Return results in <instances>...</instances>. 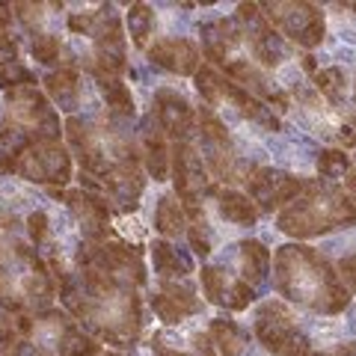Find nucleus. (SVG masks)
<instances>
[{
    "mask_svg": "<svg viewBox=\"0 0 356 356\" xmlns=\"http://www.w3.org/2000/svg\"><path fill=\"white\" fill-rule=\"evenodd\" d=\"M60 300L95 341L134 348L143 332V300L128 280L83 267L60 280Z\"/></svg>",
    "mask_w": 356,
    "mask_h": 356,
    "instance_id": "obj_1",
    "label": "nucleus"
},
{
    "mask_svg": "<svg viewBox=\"0 0 356 356\" xmlns=\"http://www.w3.org/2000/svg\"><path fill=\"white\" fill-rule=\"evenodd\" d=\"M273 288L288 303L306 306L321 315L348 309L350 297L339 273L318 250L303 243H285L273 255Z\"/></svg>",
    "mask_w": 356,
    "mask_h": 356,
    "instance_id": "obj_2",
    "label": "nucleus"
},
{
    "mask_svg": "<svg viewBox=\"0 0 356 356\" xmlns=\"http://www.w3.org/2000/svg\"><path fill=\"white\" fill-rule=\"evenodd\" d=\"M54 276L42 255L24 241L0 238V309L9 315L51 309L54 303Z\"/></svg>",
    "mask_w": 356,
    "mask_h": 356,
    "instance_id": "obj_3",
    "label": "nucleus"
},
{
    "mask_svg": "<svg viewBox=\"0 0 356 356\" xmlns=\"http://www.w3.org/2000/svg\"><path fill=\"white\" fill-rule=\"evenodd\" d=\"M356 222V205L341 187L330 181H303V191L288 208L280 211L276 226L291 238H315L339 226Z\"/></svg>",
    "mask_w": 356,
    "mask_h": 356,
    "instance_id": "obj_4",
    "label": "nucleus"
},
{
    "mask_svg": "<svg viewBox=\"0 0 356 356\" xmlns=\"http://www.w3.org/2000/svg\"><path fill=\"white\" fill-rule=\"evenodd\" d=\"M65 140L81 161V172H89L102 181V175L122 161L134 158V140L125 131L107 125L102 119L69 116L65 119Z\"/></svg>",
    "mask_w": 356,
    "mask_h": 356,
    "instance_id": "obj_5",
    "label": "nucleus"
},
{
    "mask_svg": "<svg viewBox=\"0 0 356 356\" xmlns=\"http://www.w3.org/2000/svg\"><path fill=\"white\" fill-rule=\"evenodd\" d=\"M15 330L24 341L36 344V348L48 350L54 356L102 353V344L89 336L74 318H69L60 309H42V312H33V315H15Z\"/></svg>",
    "mask_w": 356,
    "mask_h": 356,
    "instance_id": "obj_6",
    "label": "nucleus"
},
{
    "mask_svg": "<svg viewBox=\"0 0 356 356\" xmlns=\"http://www.w3.org/2000/svg\"><path fill=\"white\" fill-rule=\"evenodd\" d=\"M196 77V89L202 95V102L208 107L226 110V113L238 116L243 122H252L261 131H280V116L273 113V107H267L264 102H259L255 95H250L247 89H241L238 83H232L226 74H220L214 65H199Z\"/></svg>",
    "mask_w": 356,
    "mask_h": 356,
    "instance_id": "obj_7",
    "label": "nucleus"
},
{
    "mask_svg": "<svg viewBox=\"0 0 356 356\" xmlns=\"http://www.w3.org/2000/svg\"><path fill=\"white\" fill-rule=\"evenodd\" d=\"M252 336L273 356H309L312 353L309 336L297 327L294 312L288 309L282 300H264V303L255 309Z\"/></svg>",
    "mask_w": 356,
    "mask_h": 356,
    "instance_id": "obj_8",
    "label": "nucleus"
},
{
    "mask_svg": "<svg viewBox=\"0 0 356 356\" xmlns=\"http://www.w3.org/2000/svg\"><path fill=\"white\" fill-rule=\"evenodd\" d=\"M3 116L6 128H15L30 140H60L63 134L57 107H51L44 92H39L36 86H18L6 92Z\"/></svg>",
    "mask_w": 356,
    "mask_h": 356,
    "instance_id": "obj_9",
    "label": "nucleus"
},
{
    "mask_svg": "<svg viewBox=\"0 0 356 356\" xmlns=\"http://www.w3.org/2000/svg\"><path fill=\"white\" fill-rule=\"evenodd\" d=\"M13 175L24 181L63 187L72 178V154L60 140H27Z\"/></svg>",
    "mask_w": 356,
    "mask_h": 356,
    "instance_id": "obj_10",
    "label": "nucleus"
},
{
    "mask_svg": "<svg viewBox=\"0 0 356 356\" xmlns=\"http://www.w3.org/2000/svg\"><path fill=\"white\" fill-rule=\"evenodd\" d=\"M77 264H81V270L83 267H92V270L119 276V280H128L134 285H146L143 250L131 247V243H122V241H98V243L83 241L77 247Z\"/></svg>",
    "mask_w": 356,
    "mask_h": 356,
    "instance_id": "obj_11",
    "label": "nucleus"
},
{
    "mask_svg": "<svg viewBox=\"0 0 356 356\" xmlns=\"http://www.w3.org/2000/svg\"><path fill=\"white\" fill-rule=\"evenodd\" d=\"M264 18L270 21L276 33H285L291 42L303 48H318L324 42V13L315 3H294V0H273V3H259Z\"/></svg>",
    "mask_w": 356,
    "mask_h": 356,
    "instance_id": "obj_12",
    "label": "nucleus"
},
{
    "mask_svg": "<svg viewBox=\"0 0 356 356\" xmlns=\"http://www.w3.org/2000/svg\"><path fill=\"white\" fill-rule=\"evenodd\" d=\"M170 172H172V184H175V196L181 199L184 208L202 205L205 196L217 193L214 178H211L202 154H199L193 143H175L172 146Z\"/></svg>",
    "mask_w": 356,
    "mask_h": 356,
    "instance_id": "obj_13",
    "label": "nucleus"
},
{
    "mask_svg": "<svg viewBox=\"0 0 356 356\" xmlns=\"http://www.w3.org/2000/svg\"><path fill=\"white\" fill-rule=\"evenodd\" d=\"M92 54L86 57L89 72H104V74H122L125 72V36H122V21L113 6H102L95 13L92 24Z\"/></svg>",
    "mask_w": 356,
    "mask_h": 356,
    "instance_id": "obj_14",
    "label": "nucleus"
},
{
    "mask_svg": "<svg viewBox=\"0 0 356 356\" xmlns=\"http://www.w3.org/2000/svg\"><path fill=\"white\" fill-rule=\"evenodd\" d=\"M235 21L243 30V39L250 42L252 60H259L264 69H276L282 60L291 57V48H288L285 36H280V33L270 27V21L264 18L259 3H238Z\"/></svg>",
    "mask_w": 356,
    "mask_h": 356,
    "instance_id": "obj_15",
    "label": "nucleus"
},
{
    "mask_svg": "<svg viewBox=\"0 0 356 356\" xmlns=\"http://www.w3.org/2000/svg\"><path fill=\"white\" fill-rule=\"evenodd\" d=\"M247 196L252 199L255 208L261 211H282L294 202L303 191V181L285 170H273V166H259L250 181H247Z\"/></svg>",
    "mask_w": 356,
    "mask_h": 356,
    "instance_id": "obj_16",
    "label": "nucleus"
},
{
    "mask_svg": "<svg viewBox=\"0 0 356 356\" xmlns=\"http://www.w3.org/2000/svg\"><path fill=\"white\" fill-rule=\"evenodd\" d=\"M199 280H202V294L208 297V303L222 306L229 312L250 309V303L255 300V288H250L238 273H232L220 264L202 267V270H199Z\"/></svg>",
    "mask_w": 356,
    "mask_h": 356,
    "instance_id": "obj_17",
    "label": "nucleus"
},
{
    "mask_svg": "<svg viewBox=\"0 0 356 356\" xmlns=\"http://www.w3.org/2000/svg\"><path fill=\"white\" fill-rule=\"evenodd\" d=\"M154 116H158L166 140L172 143H193L196 137V110L191 102L175 89H158L154 92Z\"/></svg>",
    "mask_w": 356,
    "mask_h": 356,
    "instance_id": "obj_18",
    "label": "nucleus"
},
{
    "mask_svg": "<svg viewBox=\"0 0 356 356\" xmlns=\"http://www.w3.org/2000/svg\"><path fill=\"white\" fill-rule=\"evenodd\" d=\"M63 202L69 205L74 220L81 222L83 241H89V243L107 241L110 220H113V211H110L107 199H102L98 193H89V191H81V187H77V191H63Z\"/></svg>",
    "mask_w": 356,
    "mask_h": 356,
    "instance_id": "obj_19",
    "label": "nucleus"
},
{
    "mask_svg": "<svg viewBox=\"0 0 356 356\" xmlns=\"http://www.w3.org/2000/svg\"><path fill=\"white\" fill-rule=\"evenodd\" d=\"M152 309L166 327H181L184 318L202 312V297H196V288L191 285V280L161 282V288L152 297Z\"/></svg>",
    "mask_w": 356,
    "mask_h": 356,
    "instance_id": "obj_20",
    "label": "nucleus"
},
{
    "mask_svg": "<svg viewBox=\"0 0 356 356\" xmlns=\"http://www.w3.org/2000/svg\"><path fill=\"white\" fill-rule=\"evenodd\" d=\"M146 57L152 65H158L163 72H172V74H196L199 65H202V54H199L196 42L184 39V36H166L158 39L154 44L146 48Z\"/></svg>",
    "mask_w": 356,
    "mask_h": 356,
    "instance_id": "obj_21",
    "label": "nucleus"
},
{
    "mask_svg": "<svg viewBox=\"0 0 356 356\" xmlns=\"http://www.w3.org/2000/svg\"><path fill=\"white\" fill-rule=\"evenodd\" d=\"M102 187L122 211L137 208L143 191H146V175H143L140 161L128 158V161H122L116 166H110V170L102 175Z\"/></svg>",
    "mask_w": 356,
    "mask_h": 356,
    "instance_id": "obj_22",
    "label": "nucleus"
},
{
    "mask_svg": "<svg viewBox=\"0 0 356 356\" xmlns=\"http://www.w3.org/2000/svg\"><path fill=\"white\" fill-rule=\"evenodd\" d=\"M222 72L232 83H238L241 89H247L250 95H255L259 102L264 104H273L276 110H288L291 102H288V95L282 92L280 86H273L267 81V74L259 69V65H252V60H229L222 65Z\"/></svg>",
    "mask_w": 356,
    "mask_h": 356,
    "instance_id": "obj_23",
    "label": "nucleus"
},
{
    "mask_svg": "<svg viewBox=\"0 0 356 356\" xmlns=\"http://www.w3.org/2000/svg\"><path fill=\"white\" fill-rule=\"evenodd\" d=\"M154 356H214V344L205 330H158L152 336Z\"/></svg>",
    "mask_w": 356,
    "mask_h": 356,
    "instance_id": "obj_24",
    "label": "nucleus"
},
{
    "mask_svg": "<svg viewBox=\"0 0 356 356\" xmlns=\"http://www.w3.org/2000/svg\"><path fill=\"white\" fill-rule=\"evenodd\" d=\"M140 149H143V166L154 181H166L170 178V161L172 149L166 146V134L154 113H149L140 125Z\"/></svg>",
    "mask_w": 356,
    "mask_h": 356,
    "instance_id": "obj_25",
    "label": "nucleus"
},
{
    "mask_svg": "<svg viewBox=\"0 0 356 356\" xmlns=\"http://www.w3.org/2000/svg\"><path fill=\"white\" fill-rule=\"evenodd\" d=\"M199 36H202V54L211 65H226L232 51L243 42V30L235 18H217L199 27Z\"/></svg>",
    "mask_w": 356,
    "mask_h": 356,
    "instance_id": "obj_26",
    "label": "nucleus"
},
{
    "mask_svg": "<svg viewBox=\"0 0 356 356\" xmlns=\"http://www.w3.org/2000/svg\"><path fill=\"white\" fill-rule=\"evenodd\" d=\"M235 261H238V276L250 288H261L270 276L273 255L261 241H241L235 247Z\"/></svg>",
    "mask_w": 356,
    "mask_h": 356,
    "instance_id": "obj_27",
    "label": "nucleus"
},
{
    "mask_svg": "<svg viewBox=\"0 0 356 356\" xmlns=\"http://www.w3.org/2000/svg\"><path fill=\"white\" fill-rule=\"evenodd\" d=\"M152 264H154V273H158L161 282H181L193 273L191 255L172 247V243L163 238L152 243Z\"/></svg>",
    "mask_w": 356,
    "mask_h": 356,
    "instance_id": "obj_28",
    "label": "nucleus"
},
{
    "mask_svg": "<svg viewBox=\"0 0 356 356\" xmlns=\"http://www.w3.org/2000/svg\"><path fill=\"white\" fill-rule=\"evenodd\" d=\"M217 208H220V217L232 222V226H241V229H250L255 226L259 220V208L252 205V199L241 191H232V187H217Z\"/></svg>",
    "mask_w": 356,
    "mask_h": 356,
    "instance_id": "obj_29",
    "label": "nucleus"
},
{
    "mask_svg": "<svg viewBox=\"0 0 356 356\" xmlns=\"http://www.w3.org/2000/svg\"><path fill=\"white\" fill-rule=\"evenodd\" d=\"M95 83H98V92H102L104 104H107V113L113 119H134L137 107H134V95L131 89L122 83V77L116 74H104V72H95Z\"/></svg>",
    "mask_w": 356,
    "mask_h": 356,
    "instance_id": "obj_30",
    "label": "nucleus"
},
{
    "mask_svg": "<svg viewBox=\"0 0 356 356\" xmlns=\"http://www.w3.org/2000/svg\"><path fill=\"white\" fill-rule=\"evenodd\" d=\"M44 92L54 98V104L65 113L74 116V110L81 107V74L74 69H60V72H51L44 77Z\"/></svg>",
    "mask_w": 356,
    "mask_h": 356,
    "instance_id": "obj_31",
    "label": "nucleus"
},
{
    "mask_svg": "<svg viewBox=\"0 0 356 356\" xmlns=\"http://www.w3.org/2000/svg\"><path fill=\"white\" fill-rule=\"evenodd\" d=\"M208 336L222 356H243L250 348V332L232 318H211Z\"/></svg>",
    "mask_w": 356,
    "mask_h": 356,
    "instance_id": "obj_32",
    "label": "nucleus"
},
{
    "mask_svg": "<svg viewBox=\"0 0 356 356\" xmlns=\"http://www.w3.org/2000/svg\"><path fill=\"white\" fill-rule=\"evenodd\" d=\"M154 229L161 232L163 241H175V238L187 235V211L175 193H163L158 199V208H154Z\"/></svg>",
    "mask_w": 356,
    "mask_h": 356,
    "instance_id": "obj_33",
    "label": "nucleus"
},
{
    "mask_svg": "<svg viewBox=\"0 0 356 356\" xmlns=\"http://www.w3.org/2000/svg\"><path fill=\"white\" fill-rule=\"evenodd\" d=\"M128 36L137 48H149V39L154 33V9L149 3H131L128 9Z\"/></svg>",
    "mask_w": 356,
    "mask_h": 356,
    "instance_id": "obj_34",
    "label": "nucleus"
},
{
    "mask_svg": "<svg viewBox=\"0 0 356 356\" xmlns=\"http://www.w3.org/2000/svg\"><path fill=\"white\" fill-rule=\"evenodd\" d=\"M315 86L330 104H344V98H348V74H344V69H339V65L321 69L315 74Z\"/></svg>",
    "mask_w": 356,
    "mask_h": 356,
    "instance_id": "obj_35",
    "label": "nucleus"
},
{
    "mask_svg": "<svg viewBox=\"0 0 356 356\" xmlns=\"http://www.w3.org/2000/svg\"><path fill=\"white\" fill-rule=\"evenodd\" d=\"M30 137H24V134H18L15 128H0V175H13L15 172V161L21 149H24V143Z\"/></svg>",
    "mask_w": 356,
    "mask_h": 356,
    "instance_id": "obj_36",
    "label": "nucleus"
},
{
    "mask_svg": "<svg viewBox=\"0 0 356 356\" xmlns=\"http://www.w3.org/2000/svg\"><path fill=\"white\" fill-rule=\"evenodd\" d=\"M350 172V158L344 154V149H324L318 154V175L324 181H336Z\"/></svg>",
    "mask_w": 356,
    "mask_h": 356,
    "instance_id": "obj_37",
    "label": "nucleus"
},
{
    "mask_svg": "<svg viewBox=\"0 0 356 356\" xmlns=\"http://www.w3.org/2000/svg\"><path fill=\"white\" fill-rule=\"evenodd\" d=\"M30 54H33V60H36V63H42V65L60 63L63 42H60V36H54V33H39V36H33Z\"/></svg>",
    "mask_w": 356,
    "mask_h": 356,
    "instance_id": "obj_38",
    "label": "nucleus"
},
{
    "mask_svg": "<svg viewBox=\"0 0 356 356\" xmlns=\"http://www.w3.org/2000/svg\"><path fill=\"white\" fill-rule=\"evenodd\" d=\"M18 86H36V74L21 63L3 65V69H0V89H3V92H13Z\"/></svg>",
    "mask_w": 356,
    "mask_h": 356,
    "instance_id": "obj_39",
    "label": "nucleus"
},
{
    "mask_svg": "<svg viewBox=\"0 0 356 356\" xmlns=\"http://www.w3.org/2000/svg\"><path fill=\"white\" fill-rule=\"evenodd\" d=\"M44 9H51V3H13V13L15 18L24 24L33 36H39L42 30V21H44Z\"/></svg>",
    "mask_w": 356,
    "mask_h": 356,
    "instance_id": "obj_40",
    "label": "nucleus"
},
{
    "mask_svg": "<svg viewBox=\"0 0 356 356\" xmlns=\"http://www.w3.org/2000/svg\"><path fill=\"white\" fill-rule=\"evenodd\" d=\"M27 235H30L33 247H44V243H48L51 220H48L44 211H30V214H27Z\"/></svg>",
    "mask_w": 356,
    "mask_h": 356,
    "instance_id": "obj_41",
    "label": "nucleus"
},
{
    "mask_svg": "<svg viewBox=\"0 0 356 356\" xmlns=\"http://www.w3.org/2000/svg\"><path fill=\"white\" fill-rule=\"evenodd\" d=\"M339 280L348 288V294H356V255H344L339 261Z\"/></svg>",
    "mask_w": 356,
    "mask_h": 356,
    "instance_id": "obj_42",
    "label": "nucleus"
},
{
    "mask_svg": "<svg viewBox=\"0 0 356 356\" xmlns=\"http://www.w3.org/2000/svg\"><path fill=\"white\" fill-rule=\"evenodd\" d=\"M13 63H18V42L6 30H0V69Z\"/></svg>",
    "mask_w": 356,
    "mask_h": 356,
    "instance_id": "obj_43",
    "label": "nucleus"
},
{
    "mask_svg": "<svg viewBox=\"0 0 356 356\" xmlns=\"http://www.w3.org/2000/svg\"><path fill=\"white\" fill-rule=\"evenodd\" d=\"M95 24V13H72L69 15V30L77 33V36H89Z\"/></svg>",
    "mask_w": 356,
    "mask_h": 356,
    "instance_id": "obj_44",
    "label": "nucleus"
},
{
    "mask_svg": "<svg viewBox=\"0 0 356 356\" xmlns=\"http://www.w3.org/2000/svg\"><path fill=\"white\" fill-rule=\"evenodd\" d=\"M0 356H54V353H48V350H42V348H36V344H30V341H15L9 350H3Z\"/></svg>",
    "mask_w": 356,
    "mask_h": 356,
    "instance_id": "obj_45",
    "label": "nucleus"
},
{
    "mask_svg": "<svg viewBox=\"0 0 356 356\" xmlns=\"http://www.w3.org/2000/svg\"><path fill=\"white\" fill-rule=\"evenodd\" d=\"M13 3H0V30H6L9 24H13Z\"/></svg>",
    "mask_w": 356,
    "mask_h": 356,
    "instance_id": "obj_46",
    "label": "nucleus"
},
{
    "mask_svg": "<svg viewBox=\"0 0 356 356\" xmlns=\"http://www.w3.org/2000/svg\"><path fill=\"white\" fill-rule=\"evenodd\" d=\"M344 193H348V196H350V202L356 205V170L344 175Z\"/></svg>",
    "mask_w": 356,
    "mask_h": 356,
    "instance_id": "obj_47",
    "label": "nucleus"
},
{
    "mask_svg": "<svg viewBox=\"0 0 356 356\" xmlns=\"http://www.w3.org/2000/svg\"><path fill=\"white\" fill-rule=\"evenodd\" d=\"M303 69L312 72V74H318V65H315V57H312V54H306V57H303Z\"/></svg>",
    "mask_w": 356,
    "mask_h": 356,
    "instance_id": "obj_48",
    "label": "nucleus"
},
{
    "mask_svg": "<svg viewBox=\"0 0 356 356\" xmlns=\"http://www.w3.org/2000/svg\"><path fill=\"white\" fill-rule=\"evenodd\" d=\"M336 356H356V341H350V344H341Z\"/></svg>",
    "mask_w": 356,
    "mask_h": 356,
    "instance_id": "obj_49",
    "label": "nucleus"
},
{
    "mask_svg": "<svg viewBox=\"0 0 356 356\" xmlns=\"http://www.w3.org/2000/svg\"><path fill=\"white\" fill-rule=\"evenodd\" d=\"M353 119H356V83H353Z\"/></svg>",
    "mask_w": 356,
    "mask_h": 356,
    "instance_id": "obj_50",
    "label": "nucleus"
},
{
    "mask_svg": "<svg viewBox=\"0 0 356 356\" xmlns=\"http://www.w3.org/2000/svg\"><path fill=\"white\" fill-rule=\"evenodd\" d=\"M95 356H119V353H107V350H102V353H95Z\"/></svg>",
    "mask_w": 356,
    "mask_h": 356,
    "instance_id": "obj_51",
    "label": "nucleus"
},
{
    "mask_svg": "<svg viewBox=\"0 0 356 356\" xmlns=\"http://www.w3.org/2000/svg\"><path fill=\"white\" fill-rule=\"evenodd\" d=\"M312 356H327V353H312Z\"/></svg>",
    "mask_w": 356,
    "mask_h": 356,
    "instance_id": "obj_52",
    "label": "nucleus"
}]
</instances>
